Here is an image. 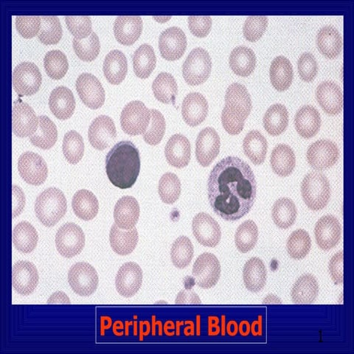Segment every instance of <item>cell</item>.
<instances>
[{
  "mask_svg": "<svg viewBox=\"0 0 354 354\" xmlns=\"http://www.w3.org/2000/svg\"><path fill=\"white\" fill-rule=\"evenodd\" d=\"M210 206L221 218L234 221L245 216L257 194L256 176L250 166L236 157L218 162L207 182Z\"/></svg>",
  "mask_w": 354,
  "mask_h": 354,
  "instance_id": "cell-1",
  "label": "cell"
},
{
  "mask_svg": "<svg viewBox=\"0 0 354 354\" xmlns=\"http://www.w3.org/2000/svg\"><path fill=\"white\" fill-rule=\"evenodd\" d=\"M108 178L120 189H129L136 183L140 171V152L134 143L121 141L106 155Z\"/></svg>",
  "mask_w": 354,
  "mask_h": 354,
  "instance_id": "cell-2",
  "label": "cell"
},
{
  "mask_svg": "<svg viewBox=\"0 0 354 354\" xmlns=\"http://www.w3.org/2000/svg\"><path fill=\"white\" fill-rule=\"evenodd\" d=\"M68 209L66 199L62 191L50 187L37 198L35 212L41 224L51 227L64 216Z\"/></svg>",
  "mask_w": 354,
  "mask_h": 354,
  "instance_id": "cell-3",
  "label": "cell"
},
{
  "mask_svg": "<svg viewBox=\"0 0 354 354\" xmlns=\"http://www.w3.org/2000/svg\"><path fill=\"white\" fill-rule=\"evenodd\" d=\"M304 201L309 209L318 212L329 203L330 187L327 177L319 172L307 174L301 184Z\"/></svg>",
  "mask_w": 354,
  "mask_h": 354,
  "instance_id": "cell-4",
  "label": "cell"
},
{
  "mask_svg": "<svg viewBox=\"0 0 354 354\" xmlns=\"http://www.w3.org/2000/svg\"><path fill=\"white\" fill-rule=\"evenodd\" d=\"M212 70V61L205 49H194L187 57L183 66L185 81L191 86L204 84Z\"/></svg>",
  "mask_w": 354,
  "mask_h": 354,
  "instance_id": "cell-5",
  "label": "cell"
},
{
  "mask_svg": "<svg viewBox=\"0 0 354 354\" xmlns=\"http://www.w3.org/2000/svg\"><path fill=\"white\" fill-rule=\"evenodd\" d=\"M151 120V111L140 101L129 103L122 111L120 125L130 136L143 135Z\"/></svg>",
  "mask_w": 354,
  "mask_h": 354,
  "instance_id": "cell-6",
  "label": "cell"
},
{
  "mask_svg": "<svg viewBox=\"0 0 354 354\" xmlns=\"http://www.w3.org/2000/svg\"><path fill=\"white\" fill-rule=\"evenodd\" d=\"M55 245L63 257L71 259L77 256L85 246V236L82 229L74 223L64 225L55 236Z\"/></svg>",
  "mask_w": 354,
  "mask_h": 354,
  "instance_id": "cell-7",
  "label": "cell"
},
{
  "mask_svg": "<svg viewBox=\"0 0 354 354\" xmlns=\"http://www.w3.org/2000/svg\"><path fill=\"white\" fill-rule=\"evenodd\" d=\"M68 282L77 295L88 297L96 291L99 279L93 266L86 262H80L71 268Z\"/></svg>",
  "mask_w": 354,
  "mask_h": 354,
  "instance_id": "cell-8",
  "label": "cell"
},
{
  "mask_svg": "<svg viewBox=\"0 0 354 354\" xmlns=\"http://www.w3.org/2000/svg\"><path fill=\"white\" fill-rule=\"evenodd\" d=\"M41 82V74L35 64L26 62L16 66L13 73V86L19 96L36 94Z\"/></svg>",
  "mask_w": 354,
  "mask_h": 354,
  "instance_id": "cell-9",
  "label": "cell"
},
{
  "mask_svg": "<svg viewBox=\"0 0 354 354\" xmlns=\"http://www.w3.org/2000/svg\"><path fill=\"white\" fill-rule=\"evenodd\" d=\"M192 274L197 286L205 290L210 289L220 279V262L214 254L205 252L196 260Z\"/></svg>",
  "mask_w": 354,
  "mask_h": 354,
  "instance_id": "cell-10",
  "label": "cell"
},
{
  "mask_svg": "<svg viewBox=\"0 0 354 354\" xmlns=\"http://www.w3.org/2000/svg\"><path fill=\"white\" fill-rule=\"evenodd\" d=\"M18 170L21 178L32 185H42L48 176L46 161L39 154L31 151L21 155L18 161Z\"/></svg>",
  "mask_w": 354,
  "mask_h": 354,
  "instance_id": "cell-11",
  "label": "cell"
},
{
  "mask_svg": "<svg viewBox=\"0 0 354 354\" xmlns=\"http://www.w3.org/2000/svg\"><path fill=\"white\" fill-rule=\"evenodd\" d=\"M339 156V149L336 144L326 140L314 142L309 147L306 154L308 164L318 171L332 167L337 162Z\"/></svg>",
  "mask_w": 354,
  "mask_h": 354,
  "instance_id": "cell-12",
  "label": "cell"
},
{
  "mask_svg": "<svg viewBox=\"0 0 354 354\" xmlns=\"http://www.w3.org/2000/svg\"><path fill=\"white\" fill-rule=\"evenodd\" d=\"M76 90L84 104L88 108L97 109L104 104V88L93 74L80 75L76 81Z\"/></svg>",
  "mask_w": 354,
  "mask_h": 354,
  "instance_id": "cell-13",
  "label": "cell"
},
{
  "mask_svg": "<svg viewBox=\"0 0 354 354\" xmlns=\"http://www.w3.org/2000/svg\"><path fill=\"white\" fill-rule=\"evenodd\" d=\"M39 127V118L30 105L19 100L14 102L12 130L19 138L31 137Z\"/></svg>",
  "mask_w": 354,
  "mask_h": 354,
  "instance_id": "cell-14",
  "label": "cell"
},
{
  "mask_svg": "<svg viewBox=\"0 0 354 354\" xmlns=\"http://www.w3.org/2000/svg\"><path fill=\"white\" fill-rule=\"evenodd\" d=\"M88 140L97 150L109 148L117 138V130L112 118L106 115L96 118L88 131Z\"/></svg>",
  "mask_w": 354,
  "mask_h": 354,
  "instance_id": "cell-15",
  "label": "cell"
},
{
  "mask_svg": "<svg viewBox=\"0 0 354 354\" xmlns=\"http://www.w3.org/2000/svg\"><path fill=\"white\" fill-rule=\"evenodd\" d=\"M194 236L199 243L207 248L216 247L221 238L217 221L206 213H199L193 219Z\"/></svg>",
  "mask_w": 354,
  "mask_h": 354,
  "instance_id": "cell-16",
  "label": "cell"
},
{
  "mask_svg": "<svg viewBox=\"0 0 354 354\" xmlns=\"http://www.w3.org/2000/svg\"><path fill=\"white\" fill-rule=\"evenodd\" d=\"M159 48L162 57L166 60L176 61L182 58L187 48V38L183 30L171 27L162 31Z\"/></svg>",
  "mask_w": 354,
  "mask_h": 354,
  "instance_id": "cell-17",
  "label": "cell"
},
{
  "mask_svg": "<svg viewBox=\"0 0 354 354\" xmlns=\"http://www.w3.org/2000/svg\"><path fill=\"white\" fill-rule=\"evenodd\" d=\"M221 141L216 131L207 127L199 132L196 142V157L199 164L207 167L218 157Z\"/></svg>",
  "mask_w": 354,
  "mask_h": 354,
  "instance_id": "cell-18",
  "label": "cell"
},
{
  "mask_svg": "<svg viewBox=\"0 0 354 354\" xmlns=\"http://www.w3.org/2000/svg\"><path fill=\"white\" fill-rule=\"evenodd\" d=\"M142 283V272L135 262H128L122 266L118 272L115 286L118 293L125 297L136 295Z\"/></svg>",
  "mask_w": 354,
  "mask_h": 354,
  "instance_id": "cell-19",
  "label": "cell"
},
{
  "mask_svg": "<svg viewBox=\"0 0 354 354\" xmlns=\"http://www.w3.org/2000/svg\"><path fill=\"white\" fill-rule=\"evenodd\" d=\"M39 277L35 264L21 261L13 268L12 283L15 290L21 295H30L36 290Z\"/></svg>",
  "mask_w": 354,
  "mask_h": 354,
  "instance_id": "cell-20",
  "label": "cell"
},
{
  "mask_svg": "<svg viewBox=\"0 0 354 354\" xmlns=\"http://www.w3.org/2000/svg\"><path fill=\"white\" fill-rule=\"evenodd\" d=\"M225 107L231 114L246 120L252 108L251 97L247 88L239 83L232 84L226 92Z\"/></svg>",
  "mask_w": 354,
  "mask_h": 354,
  "instance_id": "cell-21",
  "label": "cell"
},
{
  "mask_svg": "<svg viewBox=\"0 0 354 354\" xmlns=\"http://www.w3.org/2000/svg\"><path fill=\"white\" fill-rule=\"evenodd\" d=\"M315 234L320 249L325 251L333 249L341 239V226L338 219L330 215L319 218L315 225Z\"/></svg>",
  "mask_w": 354,
  "mask_h": 354,
  "instance_id": "cell-22",
  "label": "cell"
},
{
  "mask_svg": "<svg viewBox=\"0 0 354 354\" xmlns=\"http://www.w3.org/2000/svg\"><path fill=\"white\" fill-rule=\"evenodd\" d=\"M317 102L329 115H337L343 109V95L340 87L333 82L321 83L316 91Z\"/></svg>",
  "mask_w": 354,
  "mask_h": 354,
  "instance_id": "cell-23",
  "label": "cell"
},
{
  "mask_svg": "<svg viewBox=\"0 0 354 354\" xmlns=\"http://www.w3.org/2000/svg\"><path fill=\"white\" fill-rule=\"evenodd\" d=\"M165 153L166 160L170 165L176 169H183L191 160V143L183 135H174L166 144Z\"/></svg>",
  "mask_w": 354,
  "mask_h": 354,
  "instance_id": "cell-24",
  "label": "cell"
},
{
  "mask_svg": "<svg viewBox=\"0 0 354 354\" xmlns=\"http://www.w3.org/2000/svg\"><path fill=\"white\" fill-rule=\"evenodd\" d=\"M208 114V103L201 93L188 94L183 100L182 115L185 123L192 127L201 125Z\"/></svg>",
  "mask_w": 354,
  "mask_h": 354,
  "instance_id": "cell-25",
  "label": "cell"
},
{
  "mask_svg": "<svg viewBox=\"0 0 354 354\" xmlns=\"http://www.w3.org/2000/svg\"><path fill=\"white\" fill-rule=\"evenodd\" d=\"M142 28V19L140 17H118L114 25L115 37L119 43L130 46L140 38Z\"/></svg>",
  "mask_w": 354,
  "mask_h": 354,
  "instance_id": "cell-26",
  "label": "cell"
},
{
  "mask_svg": "<svg viewBox=\"0 0 354 354\" xmlns=\"http://www.w3.org/2000/svg\"><path fill=\"white\" fill-rule=\"evenodd\" d=\"M140 217V206L136 198L127 196L119 199L114 209V218L118 227L123 230L135 228Z\"/></svg>",
  "mask_w": 354,
  "mask_h": 354,
  "instance_id": "cell-27",
  "label": "cell"
},
{
  "mask_svg": "<svg viewBox=\"0 0 354 354\" xmlns=\"http://www.w3.org/2000/svg\"><path fill=\"white\" fill-rule=\"evenodd\" d=\"M49 106L57 118H71L75 112V100L70 88L63 86L54 88L49 98Z\"/></svg>",
  "mask_w": 354,
  "mask_h": 354,
  "instance_id": "cell-28",
  "label": "cell"
},
{
  "mask_svg": "<svg viewBox=\"0 0 354 354\" xmlns=\"http://www.w3.org/2000/svg\"><path fill=\"white\" fill-rule=\"evenodd\" d=\"M299 135L310 139L317 135L321 127V118L318 111L312 106H304L298 110L295 119Z\"/></svg>",
  "mask_w": 354,
  "mask_h": 354,
  "instance_id": "cell-29",
  "label": "cell"
},
{
  "mask_svg": "<svg viewBox=\"0 0 354 354\" xmlns=\"http://www.w3.org/2000/svg\"><path fill=\"white\" fill-rule=\"evenodd\" d=\"M139 240L136 228L128 230H121L114 224L111 228L109 241L113 251L120 256H128L135 250Z\"/></svg>",
  "mask_w": 354,
  "mask_h": 354,
  "instance_id": "cell-30",
  "label": "cell"
},
{
  "mask_svg": "<svg viewBox=\"0 0 354 354\" xmlns=\"http://www.w3.org/2000/svg\"><path fill=\"white\" fill-rule=\"evenodd\" d=\"M103 71L110 84L118 85L123 82L128 72V63L124 53L118 50L109 52L105 58Z\"/></svg>",
  "mask_w": 354,
  "mask_h": 354,
  "instance_id": "cell-31",
  "label": "cell"
},
{
  "mask_svg": "<svg viewBox=\"0 0 354 354\" xmlns=\"http://www.w3.org/2000/svg\"><path fill=\"white\" fill-rule=\"evenodd\" d=\"M267 269L262 260L254 257L243 267V278L247 289L252 292H259L267 283Z\"/></svg>",
  "mask_w": 354,
  "mask_h": 354,
  "instance_id": "cell-32",
  "label": "cell"
},
{
  "mask_svg": "<svg viewBox=\"0 0 354 354\" xmlns=\"http://www.w3.org/2000/svg\"><path fill=\"white\" fill-rule=\"evenodd\" d=\"M293 77V68L289 59L281 55L272 61L270 66V80L277 91H287L292 83Z\"/></svg>",
  "mask_w": 354,
  "mask_h": 354,
  "instance_id": "cell-33",
  "label": "cell"
},
{
  "mask_svg": "<svg viewBox=\"0 0 354 354\" xmlns=\"http://www.w3.org/2000/svg\"><path fill=\"white\" fill-rule=\"evenodd\" d=\"M319 293V285L311 274L300 277L294 284L291 292L292 301L297 304H310L315 301Z\"/></svg>",
  "mask_w": 354,
  "mask_h": 354,
  "instance_id": "cell-34",
  "label": "cell"
},
{
  "mask_svg": "<svg viewBox=\"0 0 354 354\" xmlns=\"http://www.w3.org/2000/svg\"><path fill=\"white\" fill-rule=\"evenodd\" d=\"M317 44L321 53L329 59H334L341 53L342 39L335 28L328 26L318 32Z\"/></svg>",
  "mask_w": 354,
  "mask_h": 354,
  "instance_id": "cell-35",
  "label": "cell"
},
{
  "mask_svg": "<svg viewBox=\"0 0 354 354\" xmlns=\"http://www.w3.org/2000/svg\"><path fill=\"white\" fill-rule=\"evenodd\" d=\"M230 66L237 75L248 77L256 69V54L245 46L237 47L230 53Z\"/></svg>",
  "mask_w": 354,
  "mask_h": 354,
  "instance_id": "cell-36",
  "label": "cell"
},
{
  "mask_svg": "<svg viewBox=\"0 0 354 354\" xmlns=\"http://www.w3.org/2000/svg\"><path fill=\"white\" fill-rule=\"evenodd\" d=\"M273 171L279 176H290L295 168V154L289 146L279 144L272 151L270 160Z\"/></svg>",
  "mask_w": 354,
  "mask_h": 354,
  "instance_id": "cell-37",
  "label": "cell"
},
{
  "mask_svg": "<svg viewBox=\"0 0 354 354\" xmlns=\"http://www.w3.org/2000/svg\"><path fill=\"white\" fill-rule=\"evenodd\" d=\"M243 148L250 161L254 165H260L267 156L268 144L260 131L253 130L243 140Z\"/></svg>",
  "mask_w": 354,
  "mask_h": 354,
  "instance_id": "cell-38",
  "label": "cell"
},
{
  "mask_svg": "<svg viewBox=\"0 0 354 354\" xmlns=\"http://www.w3.org/2000/svg\"><path fill=\"white\" fill-rule=\"evenodd\" d=\"M72 205L75 214L84 221L95 218L99 210L97 198L91 192L85 189L75 193Z\"/></svg>",
  "mask_w": 354,
  "mask_h": 354,
  "instance_id": "cell-39",
  "label": "cell"
},
{
  "mask_svg": "<svg viewBox=\"0 0 354 354\" xmlns=\"http://www.w3.org/2000/svg\"><path fill=\"white\" fill-rule=\"evenodd\" d=\"M263 124L270 136H279L289 124V113L282 104L272 105L266 112Z\"/></svg>",
  "mask_w": 354,
  "mask_h": 354,
  "instance_id": "cell-40",
  "label": "cell"
},
{
  "mask_svg": "<svg viewBox=\"0 0 354 354\" xmlns=\"http://www.w3.org/2000/svg\"><path fill=\"white\" fill-rule=\"evenodd\" d=\"M154 97L165 104L175 106L178 86L174 76L169 73H160L152 84Z\"/></svg>",
  "mask_w": 354,
  "mask_h": 354,
  "instance_id": "cell-41",
  "label": "cell"
},
{
  "mask_svg": "<svg viewBox=\"0 0 354 354\" xmlns=\"http://www.w3.org/2000/svg\"><path fill=\"white\" fill-rule=\"evenodd\" d=\"M58 139L57 126L47 116L39 117V127L35 135L30 137L33 146L44 150L50 149Z\"/></svg>",
  "mask_w": 354,
  "mask_h": 354,
  "instance_id": "cell-42",
  "label": "cell"
},
{
  "mask_svg": "<svg viewBox=\"0 0 354 354\" xmlns=\"http://www.w3.org/2000/svg\"><path fill=\"white\" fill-rule=\"evenodd\" d=\"M157 58L153 48L143 44L133 55V66L140 79H147L156 68Z\"/></svg>",
  "mask_w": 354,
  "mask_h": 354,
  "instance_id": "cell-43",
  "label": "cell"
},
{
  "mask_svg": "<svg viewBox=\"0 0 354 354\" xmlns=\"http://www.w3.org/2000/svg\"><path fill=\"white\" fill-rule=\"evenodd\" d=\"M39 236L37 230L28 221H21L14 229L13 242L21 252L28 254L37 246Z\"/></svg>",
  "mask_w": 354,
  "mask_h": 354,
  "instance_id": "cell-44",
  "label": "cell"
},
{
  "mask_svg": "<svg viewBox=\"0 0 354 354\" xmlns=\"http://www.w3.org/2000/svg\"><path fill=\"white\" fill-rule=\"evenodd\" d=\"M297 215L295 204L289 198H281L272 207V216L274 224L281 229L292 227Z\"/></svg>",
  "mask_w": 354,
  "mask_h": 354,
  "instance_id": "cell-45",
  "label": "cell"
},
{
  "mask_svg": "<svg viewBox=\"0 0 354 354\" xmlns=\"http://www.w3.org/2000/svg\"><path fill=\"white\" fill-rule=\"evenodd\" d=\"M259 239V229L256 223L248 220L237 229L235 236L236 246L242 253H247L256 247Z\"/></svg>",
  "mask_w": 354,
  "mask_h": 354,
  "instance_id": "cell-46",
  "label": "cell"
},
{
  "mask_svg": "<svg viewBox=\"0 0 354 354\" xmlns=\"http://www.w3.org/2000/svg\"><path fill=\"white\" fill-rule=\"evenodd\" d=\"M312 248V240L304 230H297L292 232L286 243L287 252L295 260L306 257Z\"/></svg>",
  "mask_w": 354,
  "mask_h": 354,
  "instance_id": "cell-47",
  "label": "cell"
},
{
  "mask_svg": "<svg viewBox=\"0 0 354 354\" xmlns=\"http://www.w3.org/2000/svg\"><path fill=\"white\" fill-rule=\"evenodd\" d=\"M194 254L192 241L186 236H180L173 243L171 257L176 268L185 269L191 263Z\"/></svg>",
  "mask_w": 354,
  "mask_h": 354,
  "instance_id": "cell-48",
  "label": "cell"
},
{
  "mask_svg": "<svg viewBox=\"0 0 354 354\" xmlns=\"http://www.w3.org/2000/svg\"><path fill=\"white\" fill-rule=\"evenodd\" d=\"M44 65L48 76L55 80L62 79L69 69L66 55L57 50H50L46 55Z\"/></svg>",
  "mask_w": 354,
  "mask_h": 354,
  "instance_id": "cell-49",
  "label": "cell"
},
{
  "mask_svg": "<svg viewBox=\"0 0 354 354\" xmlns=\"http://www.w3.org/2000/svg\"><path fill=\"white\" fill-rule=\"evenodd\" d=\"M62 149L66 160L71 164L79 163L84 153V143L82 136L80 133L73 130L66 133Z\"/></svg>",
  "mask_w": 354,
  "mask_h": 354,
  "instance_id": "cell-50",
  "label": "cell"
},
{
  "mask_svg": "<svg viewBox=\"0 0 354 354\" xmlns=\"http://www.w3.org/2000/svg\"><path fill=\"white\" fill-rule=\"evenodd\" d=\"M181 191V183L176 174L166 173L161 177L158 185V193L164 203L168 205L175 203L178 201Z\"/></svg>",
  "mask_w": 354,
  "mask_h": 354,
  "instance_id": "cell-51",
  "label": "cell"
},
{
  "mask_svg": "<svg viewBox=\"0 0 354 354\" xmlns=\"http://www.w3.org/2000/svg\"><path fill=\"white\" fill-rule=\"evenodd\" d=\"M41 28L38 35L40 41L47 46L57 44L62 39L63 30L58 17H41Z\"/></svg>",
  "mask_w": 354,
  "mask_h": 354,
  "instance_id": "cell-52",
  "label": "cell"
},
{
  "mask_svg": "<svg viewBox=\"0 0 354 354\" xmlns=\"http://www.w3.org/2000/svg\"><path fill=\"white\" fill-rule=\"evenodd\" d=\"M73 46L77 57L84 62L95 60L97 57L100 50H101L99 38L94 32L86 39H77L74 38Z\"/></svg>",
  "mask_w": 354,
  "mask_h": 354,
  "instance_id": "cell-53",
  "label": "cell"
},
{
  "mask_svg": "<svg viewBox=\"0 0 354 354\" xmlns=\"http://www.w3.org/2000/svg\"><path fill=\"white\" fill-rule=\"evenodd\" d=\"M150 124L143 134V140L149 145L157 146L162 141L165 129V120L161 113L157 109H151Z\"/></svg>",
  "mask_w": 354,
  "mask_h": 354,
  "instance_id": "cell-54",
  "label": "cell"
},
{
  "mask_svg": "<svg viewBox=\"0 0 354 354\" xmlns=\"http://www.w3.org/2000/svg\"><path fill=\"white\" fill-rule=\"evenodd\" d=\"M268 26V18L265 16H252L247 18L243 26V36L251 42L259 40Z\"/></svg>",
  "mask_w": 354,
  "mask_h": 354,
  "instance_id": "cell-55",
  "label": "cell"
},
{
  "mask_svg": "<svg viewBox=\"0 0 354 354\" xmlns=\"http://www.w3.org/2000/svg\"><path fill=\"white\" fill-rule=\"evenodd\" d=\"M66 24L72 35L77 39H84L92 35V21L87 16H68Z\"/></svg>",
  "mask_w": 354,
  "mask_h": 354,
  "instance_id": "cell-56",
  "label": "cell"
},
{
  "mask_svg": "<svg viewBox=\"0 0 354 354\" xmlns=\"http://www.w3.org/2000/svg\"><path fill=\"white\" fill-rule=\"evenodd\" d=\"M41 21L39 16H19L16 18V27L22 37L31 39L39 32Z\"/></svg>",
  "mask_w": 354,
  "mask_h": 354,
  "instance_id": "cell-57",
  "label": "cell"
},
{
  "mask_svg": "<svg viewBox=\"0 0 354 354\" xmlns=\"http://www.w3.org/2000/svg\"><path fill=\"white\" fill-rule=\"evenodd\" d=\"M298 72L301 80L306 82H311L318 73V64L315 57L311 53H305L298 60Z\"/></svg>",
  "mask_w": 354,
  "mask_h": 354,
  "instance_id": "cell-58",
  "label": "cell"
},
{
  "mask_svg": "<svg viewBox=\"0 0 354 354\" xmlns=\"http://www.w3.org/2000/svg\"><path fill=\"white\" fill-rule=\"evenodd\" d=\"M188 26L193 35L204 38L212 30V19L208 16H192L188 17Z\"/></svg>",
  "mask_w": 354,
  "mask_h": 354,
  "instance_id": "cell-59",
  "label": "cell"
},
{
  "mask_svg": "<svg viewBox=\"0 0 354 354\" xmlns=\"http://www.w3.org/2000/svg\"><path fill=\"white\" fill-rule=\"evenodd\" d=\"M245 120L231 114L226 107L221 113V123L225 131L231 136L239 135L245 127Z\"/></svg>",
  "mask_w": 354,
  "mask_h": 354,
  "instance_id": "cell-60",
  "label": "cell"
},
{
  "mask_svg": "<svg viewBox=\"0 0 354 354\" xmlns=\"http://www.w3.org/2000/svg\"><path fill=\"white\" fill-rule=\"evenodd\" d=\"M329 272L332 280L337 285L343 284V252L339 251L329 262Z\"/></svg>",
  "mask_w": 354,
  "mask_h": 354,
  "instance_id": "cell-61",
  "label": "cell"
},
{
  "mask_svg": "<svg viewBox=\"0 0 354 354\" xmlns=\"http://www.w3.org/2000/svg\"><path fill=\"white\" fill-rule=\"evenodd\" d=\"M13 193V218L19 216L26 206L25 194L17 185L12 186Z\"/></svg>",
  "mask_w": 354,
  "mask_h": 354,
  "instance_id": "cell-62",
  "label": "cell"
},
{
  "mask_svg": "<svg viewBox=\"0 0 354 354\" xmlns=\"http://www.w3.org/2000/svg\"><path fill=\"white\" fill-rule=\"evenodd\" d=\"M176 304H201L198 297L196 293L192 291H182L176 300Z\"/></svg>",
  "mask_w": 354,
  "mask_h": 354,
  "instance_id": "cell-63",
  "label": "cell"
},
{
  "mask_svg": "<svg viewBox=\"0 0 354 354\" xmlns=\"http://www.w3.org/2000/svg\"><path fill=\"white\" fill-rule=\"evenodd\" d=\"M48 304H70L71 301L68 296L62 292H57L54 293L49 299Z\"/></svg>",
  "mask_w": 354,
  "mask_h": 354,
  "instance_id": "cell-64",
  "label": "cell"
}]
</instances>
